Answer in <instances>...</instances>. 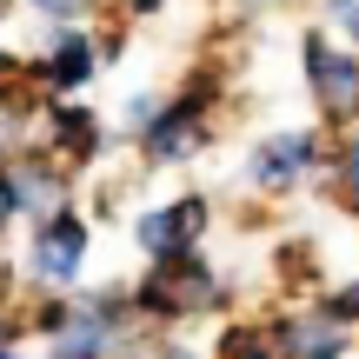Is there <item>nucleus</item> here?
Here are the masks:
<instances>
[{
	"instance_id": "22",
	"label": "nucleus",
	"mask_w": 359,
	"mask_h": 359,
	"mask_svg": "<svg viewBox=\"0 0 359 359\" xmlns=\"http://www.w3.org/2000/svg\"><path fill=\"white\" fill-rule=\"evenodd\" d=\"M13 226H20V200H13V180L0 173V240H7Z\"/></svg>"
},
{
	"instance_id": "4",
	"label": "nucleus",
	"mask_w": 359,
	"mask_h": 359,
	"mask_svg": "<svg viewBox=\"0 0 359 359\" xmlns=\"http://www.w3.org/2000/svg\"><path fill=\"white\" fill-rule=\"evenodd\" d=\"M87 259H93V219L80 206H60V213L34 219L20 246V280L34 293H80L87 286Z\"/></svg>"
},
{
	"instance_id": "10",
	"label": "nucleus",
	"mask_w": 359,
	"mask_h": 359,
	"mask_svg": "<svg viewBox=\"0 0 359 359\" xmlns=\"http://www.w3.org/2000/svg\"><path fill=\"white\" fill-rule=\"evenodd\" d=\"M13 200H20V226H34V219H47V213H60V206H74V167L67 160H53L47 147H20L13 154Z\"/></svg>"
},
{
	"instance_id": "5",
	"label": "nucleus",
	"mask_w": 359,
	"mask_h": 359,
	"mask_svg": "<svg viewBox=\"0 0 359 359\" xmlns=\"http://www.w3.org/2000/svg\"><path fill=\"white\" fill-rule=\"evenodd\" d=\"M299 80H306V100H313L326 133L359 127V47L333 40L326 27H313L299 40Z\"/></svg>"
},
{
	"instance_id": "1",
	"label": "nucleus",
	"mask_w": 359,
	"mask_h": 359,
	"mask_svg": "<svg viewBox=\"0 0 359 359\" xmlns=\"http://www.w3.org/2000/svg\"><path fill=\"white\" fill-rule=\"evenodd\" d=\"M133 320L140 333H180V326H219L240 313V280L219 266L213 253H180V259H147L127 280Z\"/></svg>"
},
{
	"instance_id": "21",
	"label": "nucleus",
	"mask_w": 359,
	"mask_h": 359,
	"mask_svg": "<svg viewBox=\"0 0 359 359\" xmlns=\"http://www.w3.org/2000/svg\"><path fill=\"white\" fill-rule=\"evenodd\" d=\"M114 7H120V20H160L173 0H114Z\"/></svg>"
},
{
	"instance_id": "2",
	"label": "nucleus",
	"mask_w": 359,
	"mask_h": 359,
	"mask_svg": "<svg viewBox=\"0 0 359 359\" xmlns=\"http://www.w3.org/2000/svg\"><path fill=\"white\" fill-rule=\"evenodd\" d=\"M326 154H333V133L326 127H273L246 147L240 187L253 200H293V193L326 180Z\"/></svg>"
},
{
	"instance_id": "23",
	"label": "nucleus",
	"mask_w": 359,
	"mask_h": 359,
	"mask_svg": "<svg viewBox=\"0 0 359 359\" xmlns=\"http://www.w3.org/2000/svg\"><path fill=\"white\" fill-rule=\"evenodd\" d=\"M13 154H20V140H13V127H0V173L13 167Z\"/></svg>"
},
{
	"instance_id": "15",
	"label": "nucleus",
	"mask_w": 359,
	"mask_h": 359,
	"mask_svg": "<svg viewBox=\"0 0 359 359\" xmlns=\"http://www.w3.org/2000/svg\"><path fill=\"white\" fill-rule=\"evenodd\" d=\"M160 107H167V93L160 87H133L127 100L114 107V140H127V147H140V133L160 120Z\"/></svg>"
},
{
	"instance_id": "19",
	"label": "nucleus",
	"mask_w": 359,
	"mask_h": 359,
	"mask_svg": "<svg viewBox=\"0 0 359 359\" xmlns=\"http://www.w3.org/2000/svg\"><path fill=\"white\" fill-rule=\"evenodd\" d=\"M320 27L346 47H359V0H320Z\"/></svg>"
},
{
	"instance_id": "18",
	"label": "nucleus",
	"mask_w": 359,
	"mask_h": 359,
	"mask_svg": "<svg viewBox=\"0 0 359 359\" xmlns=\"http://www.w3.org/2000/svg\"><path fill=\"white\" fill-rule=\"evenodd\" d=\"M120 359H213V353L193 346V339H180V333H140Z\"/></svg>"
},
{
	"instance_id": "8",
	"label": "nucleus",
	"mask_w": 359,
	"mask_h": 359,
	"mask_svg": "<svg viewBox=\"0 0 359 359\" xmlns=\"http://www.w3.org/2000/svg\"><path fill=\"white\" fill-rule=\"evenodd\" d=\"M100 74H107V53H100V34H93V27H47V40L27 53V80H34L47 100L87 93Z\"/></svg>"
},
{
	"instance_id": "13",
	"label": "nucleus",
	"mask_w": 359,
	"mask_h": 359,
	"mask_svg": "<svg viewBox=\"0 0 359 359\" xmlns=\"http://www.w3.org/2000/svg\"><path fill=\"white\" fill-rule=\"evenodd\" d=\"M213 359H286L280 339H273L266 313H226V320L213 326V346H206Z\"/></svg>"
},
{
	"instance_id": "24",
	"label": "nucleus",
	"mask_w": 359,
	"mask_h": 359,
	"mask_svg": "<svg viewBox=\"0 0 359 359\" xmlns=\"http://www.w3.org/2000/svg\"><path fill=\"white\" fill-rule=\"evenodd\" d=\"M13 7H20V0H0V20H7V13H13Z\"/></svg>"
},
{
	"instance_id": "20",
	"label": "nucleus",
	"mask_w": 359,
	"mask_h": 359,
	"mask_svg": "<svg viewBox=\"0 0 359 359\" xmlns=\"http://www.w3.org/2000/svg\"><path fill=\"white\" fill-rule=\"evenodd\" d=\"M27 320H20V306H0V359H27L20 346H27Z\"/></svg>"
},
{
	"instance_id": "12",
	"label": "nucleus",
	"mask_w": 359,
	"mask_h": 359,
	"mask_svg": "<svg viewBox=\"0 0 359 359\" xmlns=\"http://www.w3.org/2000/svg\"><path fill=\"white\" fill-rule=\"evenodd\" d=\"M266 266H273V293H280V306H313V299L333 286V280H326V253H320L313 233H280L273 253H266Z\"/></svg>"
},
{
	"instance_id": "25",
	"label": "nucleus",
	"mask_w": 359,
	"mask_h": 359,
	"mask_svg": "<svg viewBox=\"0 0 359 359\" xmlns=\"http://www.w3.org/2000/svg\"><path fill=\"white\" fill-rule=\"evenodd\" d=\"M40 359H47V353H40Z\"/></svg>"
},
{
	"instance_id": "11",
	"label": "nucleus",
	"mask_w": 359,
	"mask_h": 359,
	"mask_svg": "<svg viewBox=\"0 0 359 359\" xmlns=\"http://www.w3.org/2000/svg\"><path fill=\"white\" fill-rule=\"evenodd\" d=\"M266 326L286 359H359V333L333 326L320 306H280V313L266 306Z\"/></svg>"
},
{
	"instance_id": "16",
	"label": "nucleus",
	"mask_w": 359,
	"mask_h": 359,
	"mask_svg": "<svg viewBox=\"0 0 359 359\" xmlns=\"http://www.w3.org/2000/svg\"><path fill=\"white\" fill-rule=\"evenodd\" d=\"M27 13H40L47 27H93L114 0H20Z\"/></svg>"
},
{
	"instance_id": "7",
	"label": "nucleus",
	"mask_w": 359,
	"mask_h": 359,
	"mask_svg": "<svg viewBox=\"0 0 359 359\" xmlns=\"http://www.w3.org/2000/svg\"><path fill=\"white\" fill-rule=\"evenodd\" d=\"M219 140V114L206 100H187V93H167V107H160V120L140 133V173H167V167H193V160H206Z\"/></svg>"
},
{
	"instance_id": "3",
	"label": "nucleus",
	"mask_w": 359,
	"mask_h": 359,
	"mask_svg": "<svg viewBox=\"0 0 359 359\" xmlns=\"http://www.w3.org/2000/svg\"><path fill=\"white\" fill-rule=\"evenodd\" d=\"M133 339H140V320H133L127 280H114V286H80L67 326L47 339V359H120Z\"/></svg>"
},
{
	"instance_id": "17",
	"label": "nucleus",
	"mask_w": 359,
	"mask_h": 359,
	"mask_svg": "<svg viewBox=\"0 0 359 359\" xmlns=\"http://www.w3.org/2000/svg\"><path fill=\"white\" fill-rule=\"evenodd\" d=\"M313 306H320V313H326L333 326H346V333H359V266L346 273V280H333V286H326L320 299H313Z\"/></svg>"
},
{
	"instance_id": "6",
	"label": "nucleus",
	"mask_w": 359,
	"mask_h": 359,
	"mask_svg": "<svg viewBox=\"0 0 359 359\" xmlns=\"http://www.w3.org/2000/svg\"><path fill=\"white\" fill-rule=\"evenodd\" d=\"M213 213H219L213 193H167V200L133 206L127 233H133V246H140V259H180V253H206Z\"/></svg>"
},
{
	"instance_id": "14",
	"label": "nucleus",
	"mask_w": 359,
	"mask_h": 359,
	"mask_svg": "<svg viewBox=\"0 0 359 359\" xmlns=\"http://www.w3.org/2000/svg\"><path fill=\"white\" fill-rule=\"evenodd\" d=\"M326 206L333 213H346V219H359V127H346V133H333V154H326Z\"/></svg>"
},
{
	"instance_id": "9",
	"label": "nucleus",
	"mask_w": 359,
	"mask_h": 359,
	"mask_svg": "<svg viewBox=\"0 0 359 359\" xmlns=\"http://www.w3.org/2000/svg\"><path fill=\"white\" fill-rule=\"evenodd\" d=\"M34 147H47V154L67 160L74 173H93L107 160V147H120V140H114V120H107L100 107H87L80 93H67V100H47V107H40Z\"/></svg>"
}]
</instances>
